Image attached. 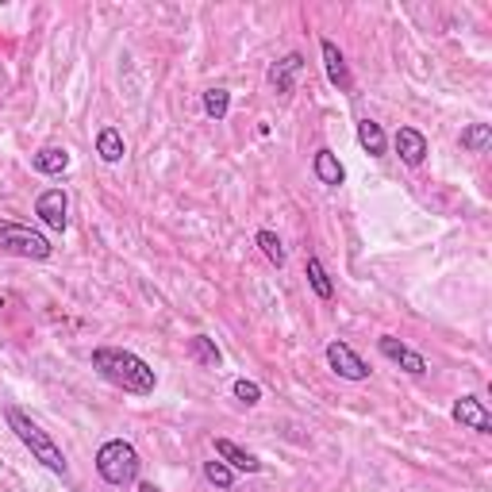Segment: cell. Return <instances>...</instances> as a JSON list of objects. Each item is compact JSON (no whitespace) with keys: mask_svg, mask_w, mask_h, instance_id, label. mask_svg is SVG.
<instances>
[{"mask_svg":"<svg viewBox=\"0 0 492 492\" xmlns=\"http://www.w3.org/2000/svg\"><path fill=\"white\" fill-rule=\"evenodd\" d=\"M5 419H8V427L16 431V439H20L31 454H35V462H43L50 473H58V477H66L69 473V462H66V454H62V446L50 439V434L35 424L31 415H24L20 408H5Z\"/></svg>","mask_w":492,"mask_h":492,"instance_id":"cell-2","label":"cell"},{"mask_svg":"<svg viewBox=\"0 0 492 492\" xmlns=\"http://www.w3.org/2000/svg\"><path fill=\"white\" fill-rule=\"evenodd\" d=\"M204 481L227 492V488L235 485V469H231L227 462H220V458H215V462H204Z\"/></svg>","mask_w":492,"mask_h":492,"instance_id":"cell-21","label":"cell"},{"mask_svg":"<svg viewBox=\"0 0 492 492\" xmlns=\"http://www.w3.org/2000/svg\"><path fill=\"white\" fill-rule=\"evenodd\" d=\"M488 142H492V127H488V123H469L466 131H462V147H466L469 154H485Z\"/></svg>","mask_w":492,"mask_h":492,"instance_id":"cell-19","label":"cell"},{"mask_svg":"<svg viewBox=\"0 0 492 492\" xmlns=\"http://www.w3.org/2000/svg\"><path fill=\"white\" fill-rule=\"evenodd\" d=\"M396 154H400V162L404 166H424V158H427V135L424 131H415V127H400L396 131Z\"/></svg>","mask_w":492,"mask_h":492,"instance_id":"cell-10","label":"cell"},{"mask_svg":"<svg viewBox=\"0 0 492 492\" xmlns=\"http://www.w3.org/2000/svg\"><path fill=\"white\" fill-rule=\"evenodd\" d=\"M327 366H331L342 381H366V377H370V366L354 354V346L342 342V339L327 342Z\"/></svg>","mask_w":492,"mask_h":492,"instance_id":"cell-5","label":"cell"},{"mask_svg":"<svg viewBox=\"0 0 492 492\" xmlns=\"http://www.w3.org/2000/svg\"><path fill=\"white\" fill-rule=\"evenodd\" d=\"M308 285H312V293L319 297V300H331L335 297V285H331V277H327V269H323V262L316 258V254H308Z\"/></svg>","mask_w":492,"mask_h":492,"instance_id":"cell-18","label":"cell"},{"mask_svg":"<svg viewBox=\"0 0 492 492\" xmlns=\"http://www.w3.org/2000/svg\"><path fill=\"white\" fill-rule=\"evenodd\" d=\"M69 200H66V193L62 189H47V193H39V200H35V215L50 227V231H66L69 227Z\"/></svg>","mask_w":492,"mask_h":492,"instance_id":"cell-6","label":"cell"},{"mask_svg":"<svg viewBox=\"0 0 492 492\" xmlns=\"http://www.w3.org/2000/svg\"><path fill=\"white\" fill-rule=\"evenodd\" d=\"M139 492H162V488H158V485H151V481H142V485H139Z\"/></svg>","mask_w":492,"mask_h":492,"instance_id":"cell-24","label":"cell"},{"mask_svg":"<svg viewBox=\"0 0 492 492\" xmlns=\"http://www.w3.org/2000/svg\"><path fill=\"white\" fill-rule=\"evenodd\" d=\"M358 142H361V147H366L373 158H385L389 139H385V127H381L377 120H361V123H358Z\"/></svg>","mask_w":492,"mask_h":492,"instance_id":"cell-16","label":"cell"},{"mask_svg":"<svg viewBox=\"0 0 492 492\" xmlns=\"http://www.w3.org/2000/svg\"><path fill=\"white\" fill-rule=\"evenodd\" d=\"M215 458L227 462L235 473H262V462L254 458L250 450H243L239 443H231V439H215Z\"/></svg>","mask_w":492,"mask_h":492,"instance_id":"cell-11","label":"cell"},{"mask_svg":"<svg viewBox=\"0 0 492 492\" xmlns=\"http://www.w3.org/2000/svg\"><path fill=\"white\" fill-rule=\"evenodd\" d=\"M377 351L385 354L389 361H396V366H404L412 377H424V373H427V358L415 354L412 346H404V342L393 339V335H381V339H377Z\"/></svg>","mask_w":492,"mask_h":492,"instance_id":"cell-7","label":"cell"},{"mask_svg":"<svg viewBox=\"0 0 492 492\" xmlns=\"http://www.w3.org/2000/svg\"><path fill=\"white\" fill-rule=\"evenodd\" d=\"M31 170L43 173V177H62L69 170V154L62 147H43L31 154Z\"/></svg>","mask_w":492,"mask_h":492,"instance_id":"cell-13","label":"cell"},{"mask_svg":"<svg viewBox=\"0 0 492 492\" xmlns=\"http://www.w3.org/2000/svg\"><path fill=\"white\" fill-rule=\"evenodd\" d=\"M139 450L127 443V439H108L100 450H97V473L100 481H108L112 488H127L139 481Z\"/></svg>","mask_w":492,"mask_h":492,"instance_id":"cell-3","label":"cell"},{"mask_svg":"<svg viewBox=\"0 0 492 492\" xmlns=\"http://www.w3.org/2000/svg\"><path fill=\"white\" fill-rule=\"evenodd\" d=\"M235 396H239V400H243V404L250 408V404H258V400H262V389H258V385H254V381L239 377V381H235Z\"/></svg>","mask_w":492,"mask_h":492,"instance_id":"cell-23","label":"cell"},{"mask_svg":"<svg viewBox=\"0 0 492 492\" xmlns=\"http://www.w3.org/2000/svg\"><path fill=\"white\" fill-rule=\"evenodd\" d=\"M300 69H304V58H300V54H297V50H293V54H285V58L269 69V85L277 89L281 97H288V93H293V81H297Z\"/></svg>","mask_w":492,"mask_h":492,"instance_id":"cell-12","label":"cell"},{"mask_svg":"<svg viewBox=\"0 0 492 492\" xmlns=\"http://www.w3.org/2000/svg\"><path fill=\"white\" fill-rule=\"evenodd\" d=\"M454 419H458L462 427H469V431H477V434H492V415H488V408H485V400H477V396H462L458 404H454V412H450Z\"/></svg>","mask_w":492,"mask_h":492,"instance_id":"cell-8","label":"cell"},{"mask_svg":"<svg viewBox=\"0 0 492 492\" xmlns=\"http://www.w3.org/2000/svg\"><path fill=\"white\" fill-rule=\"evenodd\" d=\"M231 112V93L227 89H208L204 93V116L208 120H227Z\"/></svg>","mask_w":492,"mask_h":492,"instance_id":"cell-20","label":"cell"},{"mask_svg":"<svg viewBox=\"0 0 492 492\" xmlns=\"http://www.w3.org/2000/svg\"><path fill=\"white\" fill-rule=\"evenodd\" d=\"M0 250L16 254V258H27V262H47L54 254L47 235L31 231L24 224H12V220H0Z\"/></svg>","mask_w":492,"mask_h":492,"instance_id":"cell-4","label":"cell"},{"mask_svg":"<svg viewBox=\"0 0 492 492\" xmlns=\"http://www.w3.org/2000/svg\"><path fill=\"white\" fill-rule=\"evenodd\" d=\"M254 243H258L262 246V254H266V258L273 262V266H285V246H281V239H277V235H273V231H258V239H254Z\"/></svg>","mask_w":492,"mask_h":492,"instance_id":"cell-22","label":"cell"},{"mask_svg":"<svg viewBox=\"0 0 492 492\" xmlns=\"http://www.w3.org/2000/svg\"><path fill=\"white\" fill-rule=\"evenodd\" d=\"M319 54H323V69H327V81H331L335 89H342V93H351V89H354V78H351V66H346L342 50H339L331 39H319Z\"/></svg>","mask_w":492,"mask_h":492,"instance_id":"cell-9","label":"cell"},{"mask_svg":"<svg viewBox=\"0 0 492 492\" xmlns=\"http://www.w3.org/2000/svg\"><path fill=\"white\" fill-rule=\"evenodd\" d=\"M93 370L108 381V385H116V389L131 393V396H151L158 389V373L139 354L123 351V346H97L93 351Z\"/></svg>","mask_w":492,"mask_h":492,"instance_id":"cell-1","label":"cell"},{"mask_svg":"<svg viewBox=\"0 0 492 492\" xmlns=\"http://www.w3.org/2000/svg\"><path fill=\"white\" fill-rule=\"evenodd\" d=\"M312 170H316V177H319V185H327V189H339L342 181H346V170H342V162L335 158V151H316V158H312Z\"/></svg>","mask_w":492,"mask_h":492,"instance_id":"cell-14","label":"cell"},{"mask_svg":"<svg viewBox=\"0 0 492 492\" xmlns=\"http://www.w3.org/2000/svg\"><path fill=\"white\" fill-rule=\"evenodd\" d=\"M97 154L108 162V166H116V162H123L127 147H123V135L116 131V127H100V131H97Z\"/></svg>","mask_w":492,"mask_h":492,"instance_id":"cell-15","label":"cell"},{"mask_svg":"<svg viewBox=\"0 0 492 492\" xmlns=\"http://www.w3.org/2000/svg\"><path fill=\"white\" fill-rule=\"evenodd\" d=\"M189 354H193V361H200V366H208V370H215L224 361L220 346H215V339H208V335H193L189 339Z\"/></svg>","mask_w":492,"mask_h":492,"instance_id":"cell-17","label":"cell"}]
</instances>
